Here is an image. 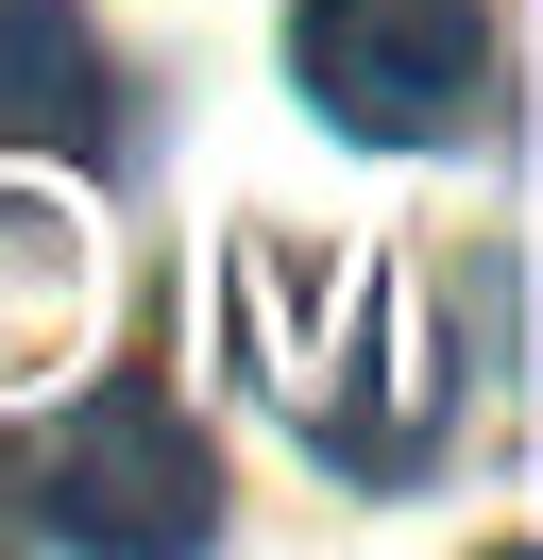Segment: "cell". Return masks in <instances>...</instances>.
I'll return each instance as SVG.
<instances>
[{"instance_id": "2", "label": "cell", "mask_w": 543, "mask_h": 560, "mask_svg": "<svg viewBox=\"0 0 543 560\" xmlns=\"http://www.w3.org/2000/svg\"><path fill=\"white\" fill-rule=\"evenodd\" d=\"M34 526H68V544H204V442H187V408H170L153 374L85 390V408L34 442Z\"/></svg>"}, {"instance_id": "3", "label": "cell", "mask_w": 543, "mask_h": 560, "mask_svg": "<svg viewBox=\"0 0 543 560\" xmlns=\"http://www.w3.org/2000/svg\"><path fill=\"white\" fill-rule=\"evenodd\" d=\"M119 103H102V35L68 0H0V153H102Z\"/></svg>"}, {"instance_id": "1", "label": "cell", "mask_w": 543, "mask_h": 560, "mask_svg": "<svg viewBox=\"0 0 543 560\" xmlns=\"http://www.w3.org/2000/svg\"><path fill=\"white\" fill-rule=\"evenodd\" d=\"M289 69L339 137L441 153L493 103V0H289Z\"/></svg>"}]
</instances>
